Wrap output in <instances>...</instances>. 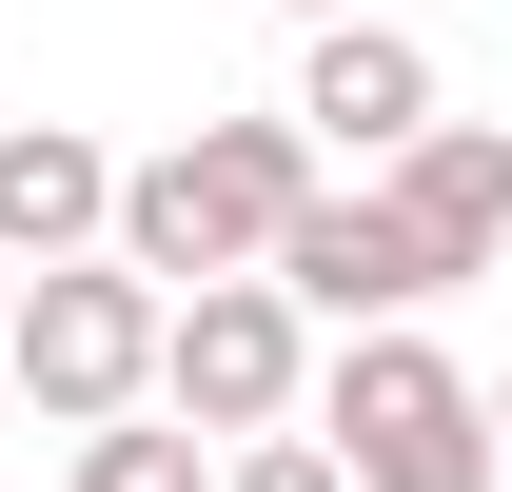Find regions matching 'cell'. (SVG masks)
I'll list each match as a JSON object with an SVG mask.
<instances>
[{
	"instance_id": "obj_3",
	"label": "cell",
	"mask_w": 512,
	"mask_h": 492,
	"mask_svg": "<svg viewBox=\"0 0 512 492\" xmlns=\"http://www.w3.org/2000/svg\"><path fill=\"white\" fill-rule=\"evenodd\" d=\"M158 276H119V256H79V276H20V335H0V374H20V414L40 433H119L158 414Z\"/></svg>"
},
{
	"instance_id": "obj_12",
	"label": "cell",
	"mask_w": 512,
	"mask_h": 492,
	"mask_svg": "<svg viewBox=\"0 0 512 492\" xmlns=\"http://www.w3.org/2000/svg\"><path fill=\"white\" fill-rule=\"evenodd\" d=\"M493 453H512V374H493Z\"/></svg>"
},
{
	"instance_id": "obj_10",
	"label": "cell",
	"mask_w": 512,
	"mask_h": 492,
	"mask_svg": "<svg viewBox=\"0 0 512 492\" xmlns=\"http://www.w3.org/2000/svg\"><path fill=\"white\" fill-rule=\"evenodd\" d=\"M217 492H355V473H335L316 433H256V453H237V473H217Z\"/></svg>"
},
{
	"instance_id": "obj_2",
	"label": "cell",
	"mask_w": 512,
	"mask_h": 492,
	"mask_svg": "<svg viewBox=\"0 0 512 492\" xmlns=\"http://www.w3.org/2000/svg\"><path fill=\"white\" fill-rule=\"evenodd\" d=\"M316 453L355 492H493V374H453L434 335H355V355L316 374Z\"/></svg>"
},
{
	"instance_id": "obj_11",
	"label": "cell",
	"mask_w": 512,
	"mask_h": 492,
	"mask_svg": "<svg viewBox=\"0 0 512 492\" xmlns=\"http://www.w3.org/2000/svg\"><path fill=\"white\" fill-rule=\"evenodd\" d=\"M296 20H316V40H335V20H375V0H296Z\"/></svg>"
},
{
	"instance_id": "obj_9",
	"label": "cell",
	"mask_w": 512,
	"mask_h": 492,
	"mask_svg": "<svg viewBox=\"0 0 512 492\" xmlns=\"http://www.w3.org/2000/svg\"><path fill=\"white\" fill-rule=\"evenodd\" d=\"M60 492H217V473H197L178 414H119V433H79V453H60Z\"/></svg>"
},
{
	"instance_id": "obj_4",
	"label": "cell",
	"mask_w": 512,
	"mask_h": 492,
	"mask_svg": "<svg viewBox=\"0 0 512 492\" xmlns=\"http://www.w3.org/2000/svg\"><path fill=\"white\" fill-rule=\"evenodd\" d=\"M158 414L217 453V433H316V315L276 296V276H217V296H178L158 315Z\"/></svg>"
},
{
	"instance_id": "obj_8",
	"label": "cell",
	"mask_w": 512,
	"mask_h": 492,
	"mask_svg": "<svg viewBox=\"0 0 512 492\" xmlns=\"http://www.w3.org/2000/svg\"><path fill=\"white\" fill-rule=\"evenodd\" d=\"M375 197H394V237L434 256V296H453V276H493V256H512V119H434Z\"/></svg>"
},
{
	"instance_id": "obj_1",
	"label": "cell",
	"mask_w": 512,
	"mask_h": 492,
	"mask_svg": "<svg viewBox=\"0 0 512 492\" xmlns=\"http://www.w3.org/2000/svg\"><path fill=\"white\" fill-rule=\"evenodd\" d=\"M316 138L296 119H197L158 138V158H119V276H158V296H217V276H276V237L316 217Z\"/></svg>"
},
{
	"instance_id": "obj_5",
	"label": "cell",
	"mask_w": 512,
	"mask_h": 492,
	"mask_svg": "<svg viewBox=\"0 0 512 492\" xmlns=\"http://www.w3.org/2000/svg\"><path fill=\"white\" fill-rule=\"evenodd\" d=\"M296 138L355 158V178H394V158L434 138V40H414V20H335L316 60H296Z\"/></svg>"
},
{
	"instance_id": "obj_6",
	"label": "cell",
	"mask_w": 512,
	"mask_h": 492,
	"mask_svg": "<svg viewBox=\"0 0 512 492\" xmlns=\"http://www.w3.org/2000/svg\"><path fill=\"white\" fill-rule=\"evenodd\" d=\"M119 256V158L79 119H0V276H79Z\"/></svg>"
},
{
	"instance_id": "obj_7",
	"label": "cell",
	"mask_w": 512,
	"mask_h": 492,
	"mask_svg": "<svg viewBox=\"0 0 512 492\" xmlns=\"http://www.w3.org/2000/svg\"><path fill=\"white\" fill-rule=\"evenodd\" d=\"M276 296H296V315H335V335H414V296H434V256L394 237V197L355 178V197H316V217L276 237Z\"/></svg>"
},
{
	"instance_id": "obj_13",
	"label": "cell",
	"mask_w": 512,
	"mask_h": 492,
	"mask_svg": "<svg viewBox=\"0 0 512 492\" xmlns=\"http://www.w3.org/2000/svg\"><path fill=\"white\" fill-rule=\"evenodd\" d=\"M0 335H20V276H0Z\"/></svg>"
}]
</instances>
